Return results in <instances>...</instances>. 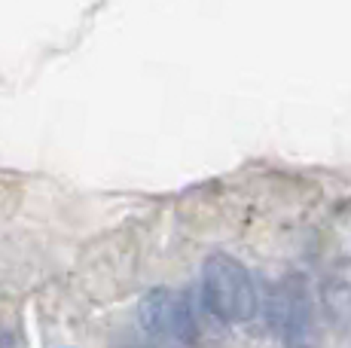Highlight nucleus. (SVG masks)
I'll list each match as a JSON object with an SVG mask.
<instances>
[{
    "label": "nucleus",
    "instance_id": "1",
    "mask_svg": "<svg viewBox=\"0 0 351 348\" xmlns=\"http://www.w3.org/2000/svg\"><path fill=\"white\" fill-rule=\"evenodd\" d=\"M202 299L223 324H247L256 314V287L247 266L229 253H211L202 266Z\"/></svg>",
    "mask_w": 351,
    "mask_h": 348
},
{
    "label": "nucleus",
    "instance_id": "2",
    "mask_svg": "<svg viewBox=\"0 0 351 348\" xmlns=\"http://www.w3.org/2000/svg\"><path fill=\"white\" fill-rule=\"evenodd\" d=\"M269 327L285 348H312L315 345V306L312 290L302 275H287L269 293Z\"/></svg>",
    "mask_w": 351,
    "mask_h": 348
},
{
    "label": "nucleus",
    "instance_id": "3",
    "mask_svg": "<svg viewBox=\"0 0 351 348\" xmlns=\"http://www.w3.org/2000/svg\"><path fill=\"white\" fill-rule=\"evenodd\" d=\"M138 321L147 336L165 345H190L195 339V321L190 312V303L178 297L168 287L150 290L138 306Z\"/></svg>",
    "mask_w": 351,
    "mask_h": 348
}]
</instances>
